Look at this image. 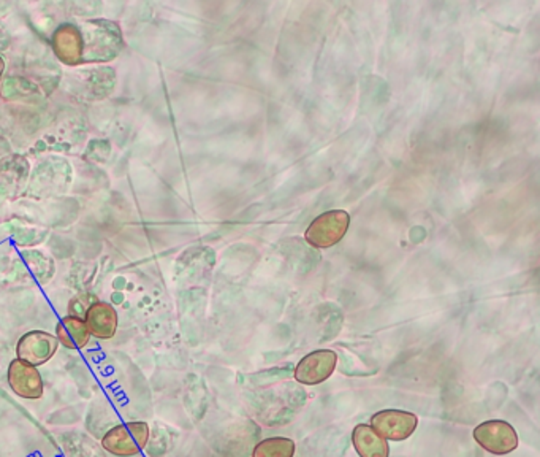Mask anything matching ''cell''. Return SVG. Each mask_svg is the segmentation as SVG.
I'll return each mask as SVG.
<instances>
[{
  "instance_id": "52a82bcc",
  "label": "cell",
  "mask_w": 540,
  "mask_h": 457,
  "mask_svg": "<svg viewBox=\"0 0 540 457\" xmlns=\"http://www.w3.org/2000/svg\"><path fill=\"white\" fill-rule=\"evenodd\" d=\"M57 348H59V340L53 334L43 330H31L19 338L16 355L21 361L38 367L53 359Z\"/></svg>"
},
{
  "instance_id": "5bb4252c",
  "label": "cell",
  "mask_w": 540,
  "mask_h": 457,
  "mask_svg": "<svg viewBox=\"0 0 540 457\" xmlns=\"http://www.w3.org/2000/svg\"><path fill=\"white\" fill-rule=\"evenodd\" d=\"M4 72H5V61L0 57V80H2V76H4Z\"/></svg>"
},
{
  "instance_id": "277c9868",
  "label": "cell",
  "mask_w": 540,
  "mask_h": 457,
  "mask_svg": "<svg viewBox=\"0 0 540 457\" xmlns=\"http://www.w3.org/2000/svg\"><path fill=\"white\" fill-rule=\"evenodd\" d=\"M351 224V216L344 209H332L317 216L306 230V241L311 247L330 248L342 240Z\"/></svg>"
},
{
  "instance_id": "3957f363",
  "label": "cell",
  "mask_w": 540,
  "mask_h": 457,
  "mask_svg": "<svg viewBox=\"0 0 540 457\" xmlns=\"http://www.w3.org/2000/svg\"><path fill=\"white\" fill-rule=\"evenodd\" d=\"M472 435L477 444L495 456H506L518 448L516 427L503 419L485 421L474 429Z\"/></svg>"
},
{
  "instance_id": "6da1fadb",
  "label": "cell",
  "mask_w": 540,
  "mask_h": 457,
  "mask_svg": "<svg viewBox=\"0 0 540 457\" xmlns=\"http://www.w3.org/2000/svg\"><path fill=\"white\" fill-rule=\"evenodd\" d=\"M82 35V63H107L120 54L122 37L118 24L110 21H89L80 25Z\"/></svg>"
},
{
  "instance_id": "8992f818",
  "label": "cell",
  "mask_w": 540,
  "mask_h": 457,
  "mask_svg": "<svg viewBox=\"0 0 540 457\" xmlns=\"http://www.w3.org/2000/svg\"><path fill=\"white\" fill-rule=\"evenodd\" d=\"M338 365V355L330 349H319L304 355L295 368V380L306 386L327 381Z\"/></svg>"
},
{
  "instance_id": "7a4b0ae2",
  "label": "cell",
  "mask_w": 540,
  "mask_h": 457,
  "mask_svg": "<svg viewBox=\"0 0 540 457\" xmlns=\"http://www.w3.org/2000/svg\"><path fill=\"white\" fill-rule=\"evenodd\" d=\"M149 425L143 421H133L116 425L103 435V450L118 457H132L145 450L149 442Z\"/></svg>"
},
{
  "instance_id": "30bf717a",
  "label": "cell",
  "mask_w": 540,
  "mask_h": 457,
  "mask_svg": "<svg viewBox=\"0 0 540 457\" xmlns=\"http://www.w3.org/2000/svg\"><path fill=\"white\" fill-rule=\"evenodd\" d=\"M84 323L88 327L89 334L99 338V340H110L116 335L118 330V313L113 305L107 302H94L89 305L88 310L84 311Z\"/></svg>"
},
{
  "instance_id": "9c48e42d",
  "label": "cell",
  "mask_w": 540,
  "mask_h": 457,
  "mask_svg": "<svg viewBox=\"0 0 540 457\" xmlns=\"http://www.w3.org/2000/svg\"><path fill=\"white\" fill-rule=\"evenodd\" d=\"M53 51L57 59L65 65L75 67L82 63V35L80 25L65 23L57 27L51 38Z\"/></svg>"
},
{
  "instance_id": "7c38bea8",
  "label": "cell",
  "mask_w": 540,
  "mask_h": 457,
  "mask_svg": "<svg viewBox=\"0 0 540 457\" xmlns=\"http://www.w3.org/2000/svg\"><path fill=\"white\" fill-rule=\"evenodd\" d=\"M56 334L59 343L69 349L84 348L89 343V338H91L84 319L72 316V315L63 317V321L57 324Z\"/></svg>"
},
{
  "instance_id": "ba28073f",
  "label": "cell",
  "mask_w": 540,
  "mask_h": 457,
  "mask_svg": "<svg viewBox=\"0 0 540 457\" xmlns=\"http://www.w3.org/2000/svg\"><path fill=\"white\" fill-rule=\"evenodd\" d=\"M6 376H8V384L12 387L13 393L16 394L18 397L27 400L42 399L43 378L37 367L21 361V359H14L10 362Z\"/></svg>"
},
{
  "instance_id": "5b68a950",
  "label": "cell",
  "mask_w": 540,
  "mask_h": 457,
  "mask_svg": "<svg viewBox=\"0 0 540 457\" xmlns=\"http://www.w3.org/2000/svg\"><path fill=\"white\" fill-rule=\"evenodd\" d=\"M419 425V418L414 413L401 410H382L372 414L371 427L385 440L402 442L408 440Z\"/></svg>"
},
{
  "instance_id": "4fadbf2b",
  "label": "cell",
  "mask_w": 540,
  "mask_h": 457,
  "mask_svg": "<svg viewBox=\"0 0 540 457\" xmlns=\"http://www.w3.org/2000/svg\"><path fill=\"white\" fill-rule=\"evenodd\" d=\"M295 443L285 437H273L262 440L254 450V457H294Z\"/></svg>"
},
{
  "instance_id": "8fae6325",
  "label": "cell",
  "mask_w": 540,
  "mask_h": 457,
  "mask_svg": "<svg viewBox=\"0 0 540 457\" xmlns=\"http://www.w3.org/2000/svg\"><path fill=\"white\" fill-rule=\"evenodd\" d=\"M352 443L360 457H390V446L371 425L359 424L352 432Z\"/></svg>"
}]
</instances>
